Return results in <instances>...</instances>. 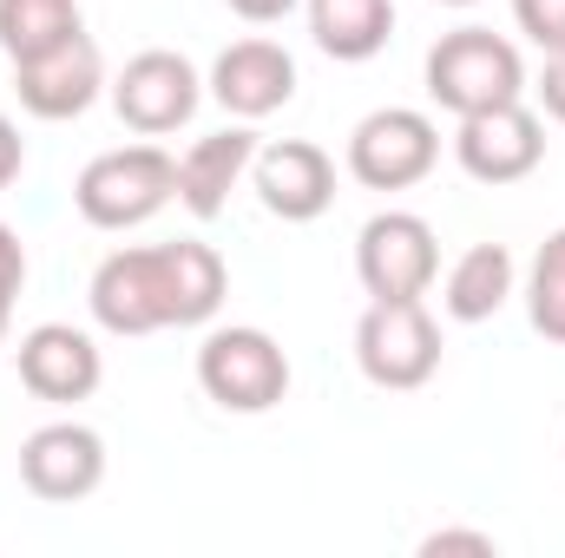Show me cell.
Wrapping results in <instances>:
<instances>
[{"instance_id":"obj_1","label":"cell","mask_w":565,"mask_h":558,"mask_svg":"<svg viewBox=\"0 0 565 558\" xmlns=\"http://www.w3.org/2000/svg\"><path fill=\"white\" fill-rule=\"evenodd\" d=\"M231 270L211 244H145L113 250L93 270V322L106 335H158V329H198L224 309Z\"/></svg>"},{"instance_id":"obj_2","label":"cell","mask_w":565,"mask_h":558,"mask_svg":"<svg viewBox=\"0 0 565 558\" xmlns=\"http://www.w3.org/2000/svg\"><path fill=\"white\" fill-rule=\"evenodd\" d=\"M178 197V158L164 144H119L99 151L79 178H73V204L93 230H139L164 204Z\"/></svg>"},{"instance_id":"obj_3","label":"cell","mask_w":565,"mask_h":558,"mask_svg":"<svg viewBox=\"0 0 565 558\" xmlns=\"http://www.w3.org/2000/svg\"><path fill=\"white\" fill-rule=\"evenodd\" d=\"M526 93V66H520V46L500 40L493 26H454L434 40L427 53V99L454 119L467 112H487V106H507Z\"/></svg>"},{"instance_id":"obj_4","label":"cell","mask_w":565,"mask_h":558,"mask_svg":"<svg viewBox=\"0 0 565 558\" xmlns=\"http://www.w3.org/2000/svg\"><path fill=\"white\" fill-rule=\"evenodd\" d=\"M355 368L388 388V395H408L427 388L434 368H440V322L427 315L422 296H395V302H369L362 322H355Z\"/></svg>"},{"instance_id":"obj_5","label":"cell","mask_w":565,"mask_h":558,"mask_svg":"<svg viewBox=\"0 0 565 558\" xmlns=\"http://www.w3.org/2000/svg\"><path fill=\"white\" fill-rule=\"evenodd\" d=\"M198 388L224 415H270L289 395V355L270 329H211L198 348Z\"/></svg>"},{"instance_id":"obj_6","label":"cell","mask_w":565,"mask_h":558,"mask_svg":"<svg viewBox=\"0 0 565 558\" xmlns=\"http://www.w3.org/2000/svg\"><path fill=\"white\" fill-rule=\"evenodd\" d=\"M355 277L375 302L395 296H427L440 277V237L415 211H375L355 237Z\"/></svg>"},{"instance_id":"obj_7","label":"cell","mask_w":565,"mask_h":558,"mask_svg":"<svg viewBox=\"0 0 565 558\" xmlns=\"http://www.w3.org/2000/svg\"><path fill=\"white\" fill-rule=\"evenodd\" d=\"M440 164V126L415 106H382L349 132V178L369 191H408Z\"/></svg>"},{"instance_id":"obj_8","label":"cell","mask_w":565,"mask_h":558,"mask_svg":"<svg viewBox=\"0 0 565 558\" xmlns=\"http://www.w3.org/2000/svg\"><path fill=\"white\" fill-rule=\"evenodd\" d=\"M198 99H204V79H198V66H191L184 53H171V46L132 53L126 73L113 79V106H119V119H126L139 139L178 132V126L198 112Z\"/></svg>"},{"instance_id":"obj_9","label":"cell","mask_w":565,"mask_h":558,"mask_svg":"<svg viewBox=\"0 0 565 558\" xmlns=\"http://www.w3.org/2000/svg\"><path fill=\"white\" fill-rule=\"evenodd\" d=\"M454 158L473 184H520L540 171L546 158V126L526 99H507V106H487V112H467L460 132H454Z\"/></svg>"},{"instance_id":"obj_10","label":"cell","mask_w":565,"mask_h":558,"mask_svg":"<svg viewBox=\"0 0 565 558\" xmlns=\"http://www.w3.org/2000/svg\"><path fill=\"white\" fill-rule=\"evenodd\" d=\"M20 486L33 500L73 506L106 486V440L86 420H46L20 440Z\"/></svg>"},{"instance_id":"obj_11","label":"cell","mask_w":565,"mask_h":558,"mask_svg":"<svg viewBox=\"0 0 565 558\" xmlns=\"http://www.w3.org/2000/svg\"><path fill=\"white\" fill-rule=\"evenodd\" d=\"M99 86H106V60H99L93 33H73V40L46 46V53H33V60H13L20 112L53 119V126H60V119H79V112L99 99Z\"/></svg>"},{"instance_id":"obj_12","label":"cell","mask_w":565,"mask_h":558,"mask_svg":"<svg viewBox=\"0 0 565 558\" xmlns=\"http://www.w3.org/2000/svg\"><path fill=\"white\" fill-rule=\"evenodd\" d=\"M250 184H257V197H264L270 217H282V224H316L335 204V158L309 139L257 144Z\"/></svg>"},{"instance_id":"obj_13","label":"cell","mask_w":565,"mask_h":558,"mask_svg":"<svg viewBox=\"0 0 565 558\" xmlns=\"http://www.w3.org/2000/svg\"><path fill=\"white\" fill-rule=\"evenodd\" d=\"M13 362H20V388L26 395H40V401H86L99 382H106V355H99V342L86 335V329H73V322H40V329H26L20 335V348H13Z\"/></svg>"},{"instance_id":"obj_14","label":"cell","mask_w":565,"mask_h":558,"mask_svg":"<svg viewBox=\"0 0 565 558\" xmlns=\"http://www.w3.org/2000/svg\"><path fill=\"white\" fill-rule=\"evenodd\" d=\"M211 99L231 112V119H270L296 99V60L282 53L277 40H237L217 53L211 66Z\"/></svg>"},{"instance_id":"obj_15","label":"cell","mask_w":565,"mask_h":558,"mask_svg":"<svg viewBox=\"0 0 565 558\" xmlns=\"http://www.w3.org/2000/svg\"><path fill=\"white\" fill-rule=\"evenodd\" d=\"M250 158H257V132H250V126H224V132L198 139L178 158V204L211 224V217L231 204L237 178L250 171Z\"/></svg>"},{"instance_id":"obj_16","label":"cell","mask_w":565,"mask_h":558,"mask_svg":"<svg viewBox=\"0 0 565 558\" xmlns=\"http://www.w3.org/2000/svg\"><path fill=\"white\" fill-rule=\"evenodd\" d=\"M309 33L329 60L362 66L395 33V0H309Z\"/></svg>"},{"instance_id":"obj_17","label":"cell","mask_w":565,"mask_h":558,"mask_svg":"<svg viewBox=\"0 0 565 558\" xmlns=\"http://www.w3.org/2000/svg\"><path fill=\"white\" fill-rule=\"evenodd\" d=\"M513 296V250L507 244H473L454 257L447 289H440V309L454 322H493Z\"/></svg>"},{"instance_id":"obj_18","label":"cell","mask_w":565,"mask_h":558,"mask_svg":"<svg viewBox=\"0 0 565 558\" xmlns=\"http://www.w3.org/2000/svg\"><path fill=\"white\" fill-rule=\"evenodd\" d=\"M73 33H86L79 0H0V53L7 60H33Z\"/></svg>"},{"instance_id":"obj_19","label":"cell","mask_w":565,"mask_h":558,"mask_svg":"<svg viewBox=\"0 0 565 558\" xmlns=\"http://www.w3.org/2000/svg\"><path fill=\"white\" fill-rule=\"evenodd\" d=\"M526 315H533V329L565 348V224L540 244V257H533V277H526Z\"/></svg>"},{"instance_id":"obj_20","label":"cell","mask_w":565,"mask_h":558,"mask_svg":"<svg viewBox=\"0 0 565 558\" xmlns=\"http://www.w3.org/2000/svg\"><path fill=\"white\" fill-rule=\"evenodd\" d=\"M513 20H520V33L540 53H559L565 46V0H513Z\"/></svg>"},{"instance_id":"obj_21","label":"cell","mask_w":565,"mask_h":558,"mask_svg":"<svg viewBox=\"0 0 565 558\" xmlns=\"http://www.w3.org/2000/svg\"><path fill=\"white\" fill-rule=\"evenodd\" d=\"M20 289H26V244H20V230L0 224V342H7V329H13Z\"/></svg>"},{"instance_id":"obj_22","label":"cell","mask_w":565,"mask_h":558,"mask_svg":"<svg viewBox=\"0 0 565 558\" xmlns=\"http://www.w3.org/2000/svg\"><path fill=\"white\" fill-rule=\"evenodd\" d=\"M440 552L493 558V552H500V539H493V533H467V526H440V533H427V539H422V558H440Z\"/></svg>"},{"instance_id":"obj_23","label":"cell","mask_w":565,"mask_h":558,"mask_svg":"<svg viewBox=\"0 0 565 558\" xmlns=\"http://www.w3.org/2000/svg\"><path fill=\"white\" fill-rule=\"evenodd\" d=\"M533 93H540L546 119H559V126H565V46H559V53H546V73H540V86H533Z\"/></svg>"},{"instance_id":"obj_24","label":"cell","mask_w":565,"mask_h":558,"mask_svg":"<svg viewBox=\"0 0 565 558\" xmlns=\"http://www.w3.org/2000/svg\"><path fill=\"white\" fill-rule=\"evenodd\" d=\"M237 20H250V26H277V20H289L302 0H224Z\"/></svg>"},{"instance_id":"obj_25","label":"cell","mask_w":565,"mask_h":558,"mask_svg":"<svg viewBox=\"0 0 565 558\" xmlns=\"http://www.w3.org/2000/svg\"><path fill=\"white\" fill-rule=\"evenodd\" d=\"M20 164H26V144H20V126L0 112V191L20 178Z\"/></svg>"},{"instance_id":"obj_26","label":"cell","mask_w":565,"mask_h":558,"mask_svg":"<svg viewBox=\"0 0 565 558\" xmlns=\"http://www.w3.org/2000/svg\"><path fill=\"white\" fill-rule=\"evenodd\" d=\"M447 7H473V0H447Z\"/></svg>"}]
</instances>
